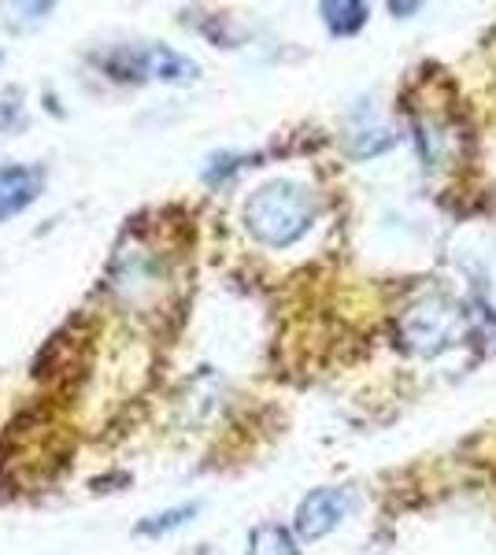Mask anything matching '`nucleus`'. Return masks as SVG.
Returning a JSON list of instances; mask_svg holds the SVG:
<instances>
[{"label":"nucleus","mask_w":496,"mask_h":555,"mask_svg":"<svg viewBox=\"0 0 496 555\" xmlns=\"http://www.w3.org/2000/svg\"><path fill=\"white\" fill-rule=\"evenodd\" d=\"M311 219L315 201L296 182H267L245 204V230L267 248H290L308 234Z\"/></svg>","instance_id":"f257e3e1"},{"label":"nucleus","mask_w":496,"mask_h":555,"mask_svg":"<svg viewBox=\"0 0 496 555\" xmlns=\"http://www.w3.org/2000/svg\"><path fill=\"white\" fill-rule=\"evenodd\" d=\"M101 64L112 78H160V82H193L196 78L193 60L167 49V44H152V49H115Z\"/></svg>","instance_id":"f03ea898"},{"label":"nucleus","mask_w":496,"mask_h":555,"mask_svg":"<svg viewBox=\"0 0 496 555\" xmlns=\"http://www.w3.org/2000/svg\"><path fill=\"white\" fill-rule=\"evenodd\" d=\"M352 512V492L348 489H315L296 507V537L301 541H319L338 530Z\"/></svg>","instance_id":"7ed1b4c3"},{"label":"nucleus","mask_w":496,"mask_h":555,"mask_svg":"<svg viewBox=\"0 0 496 555\" xmlns=\"http://www.w3.org/2000/svg\"><path fill=\"white\" fill-rule=\"evenodd\" d=\"M44 190V171L34 164H8L0 167V222L15 219L30 208Z\"/></svg>","instance_id":"20e7f679"},{"label":"nucleus","mask_w":496,"mask_h":555,"mask_svg":"<svg viewBox=\"0 0 496 555\" xmlns=\"http://www.w3.org/2000/svg\"><path fill=\"white\" fill-rule=\"evenodd\" d=\"M322 20L333 34H341V38H348V34H356L359 26L367 23V4H359V0H338V4H322Z\"/></svg>","instance_id":"39448f33"},{"label":"nucleus","mask_w":496,"mask_h":555,"mask_svg":"<svg viewBox=\"0 0 496 555\" xmlns=\"http://www.w3.org/2000/svg\"><path fill=\"white\" fill-rule=\"evenodd\" d=\"M249 555H301V552H296L290 530H282V526H259V530H252Z\"/></svg>","instance_id":"423d86ee"},{"label":"nucleus","mask_w":496,"mask_h":555,"mask_svg":"<svg viewBox=\"0 0 496 555\" xmlns=\"http://www.w3.org/2000/svg\"><path fill=\"white\" fill-rule=\"evenodd\" d=\"M193 515H196V504L167 507V512H160V515H152V518H141V522L133 526V533H138V537H164L170 530H178V526H186Z\"/></svg>","instance_id":"0eeeda50"},{"label":"nucleus","mask_w":496,"mask_h":555,"mask_svg":"<svg viewBox=\"0 0 496 555\" xmlns=\"http://www.w3.org/2000/svg\"><path fill=\"white\" fill-rule=\"evenodd\" d=\"M15 115H20V104L12 101H0V130H8L15 122Z\"/></svg>","instance_id":"6e6552de"}]
</instances>
